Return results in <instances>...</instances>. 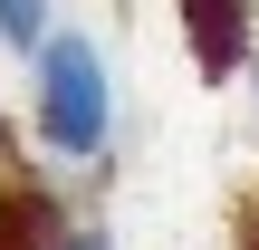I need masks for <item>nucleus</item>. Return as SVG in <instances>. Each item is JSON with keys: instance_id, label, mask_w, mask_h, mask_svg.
<instances>
[{"instance_id": "obj_6", "label": "nucleus", "mask_w": 259, "mask_h": 250, "mask_svg": "<svg viewBox=\"0 0 259 250\" xmlns=\"http://www.w3.org/2000/svg\"><path fill=\"white\" fill-rule=\"evenodd\" d=\"M250 106H259V58H250Z\"/></svg>"}, {"instance_id": "obj_4", "label": "nucleus", "mask_w": 259, "mask_h": 250, "mask_svg": "<svg viewBox=\"0 0 259 250\" xmlns=\"http://www.w3.org/2000/svg\"><path fill=\"white\" fill-rule=\"evenodd\" d=\"M48 29H58V0H0V48L38 58V48H48Z\"/></svg>"}, {"instance_id": "obj_2", "label": "nucleus", "mask_w": 259, "mask_h": 250, "mask_svg": "<svg viewBox=\"0 0 259 250\" xmlns=\"http://www.w3.org/2000/svg\"><path fill=\"white\" fill-rule=\"evenodd\" d=\"M173 10H183V39H192L202 77H240L259 58V0H173Z\"/></svg>"}, {"instance_id": "obj_5", "label": "nucleus", "mask_w": 259, "mask_h": 250, "mask_svg": "<svg viewBox=\"0 0 259 250\" xmlns=\"http://www.w3.org/2000/svg\"><path fill=\"white\" fill-rule=\"evenodd\" d=\"M48 250H115V241H106V231H87V222H67V231H58Z\"/></svg>"}, {"instance_id": "obj_3", "label": "nucleus", "mask_w": 259, "mask_h": 250, "mask_svg": "<svg viewBox=\"0 0 259 250\" xmlns=\"http://www.w3.org/2000/svg\"><path fill=\"white\" fill-rule=\"evenodd\" d=\"M58 231H67V222H58V202H48L38 183L0 173V250H48Z\"/></svg>"}, {"instance_id": "obj_1", "label": "nucleus", "mask_w": 259, "mask_h": 250, "mask_svg": "<svg viewBox=\"0 0 259 250\" xmlns=\"http://www.w3.org/2000/svg\"><path fill=\"white\" fill-rule=\"evenodd\" d=\"M29 125L67 164H96L115 145V77H106V48L87 29H48V48L29 58Z\"/></svg>"}, {"instance_id": "obj_7", "label": "nucleus", "mask_w": 259, "mask_h": 250, "mask_svg": "<svg viewBox=\"0 0 259 250\" xmlns=\"http://www.w3.org/2000/svg\"><path fill=\"white\" fill-rule=\"evenodd\" d=\"M250 250H259V212H250Z\"/></svg>"}]
</instances>
